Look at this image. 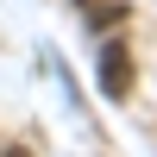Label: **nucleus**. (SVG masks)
I'll return each instance as SVG.
<instances>
[{"label":"nucleus","instance_id":"f257e3e1","mask_svg":"<svg viewBox=\"0 0 157 157\" xmlns=\"http://www.w3.org/2000/svg\"><path fill=\"white\" fill-rule=\"evenodd\" d=\"M101 88H107L113 101H126V94H132V50H126L120 38L101 50Z\"/></svg>","mask_w":157,"mask_h":157}]
</instances>
